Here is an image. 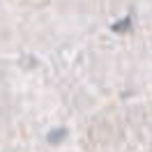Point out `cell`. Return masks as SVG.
Returning <instances> with one entry per match:
<instances>
[{
  "label": "cell",
  "mask_w": 152,
  "mask_h": 152,
  "mask_svg": "<svg viewBox=\"0 0 152 152\" xmlns=\"http://www.w3.org/2000/svg\"><path fill=\"white\" fill-rule=\"evenodd\" d=\"M83 118L65 56L0 51V150L69 134Z\"/></svg>",
  "instance_id": "6da1fadb"
},
{
  "label": "cell",
  "mask_w": 152,
  "mask_h": 152,
  "mask_svg": "<svg viewBox=\"0 0 152 152\" xmlns=\"http://www.w3.org/2000/svg\"><path fill=\"white\" fill-rule=\"evenodd\" d=\"M0 152H81V150L76 148V143L65 134V136H58V138H51V141L19 145V148H10V150H0Z\"/></svg>",
  "instance_id": "7a4b0ae2"
}]
</instances>
